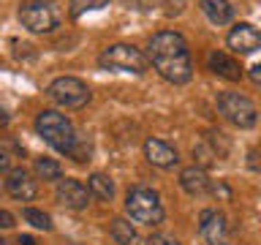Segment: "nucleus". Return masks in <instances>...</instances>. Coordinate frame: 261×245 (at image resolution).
I'll return each instance as SVG.
<instances>
[{
  "mask_svg": "<svg viewBox=\"0 0 261 245\" xmlns=\"http://www.w3.org/2000/svg\"><path fill=\"white\" fill-rule=\"evenodd\" d=\"M147 57L155 65V71L171 85H185L193 77L191 49H188V41L177 30L155 33L150 44H147Z\"/></svg>",
  "mask_w": 261,
  "mask_h": 245,
  "instance_id": "1",
  "label": "nucleus"
},
{
  "mask_svg": "<svg viewBox=\"0 0 261 245\" xmlns=\"http://www.w3.org/2000/svg\"><path fill=\"white\" fill-rule=\"evenodd\" d=\"M36 131H38V136L44 139L49 147H55L57 153L68 155V158H71V153L76 150V144H79V139H82L76 134V128H73V122L65 117V114L55 112V109L38 112Z\"/></svg>",
  "mask_w": 261,
  "mask_h": 245,
  "instance_id": "2",
  "label": "nucleus"
},
{
  "mask_svg": "<svg viewBox=\"0 0 261 245\" xmlns=\"http://www.w3.org/2000/svg\"><path fill=\"white\" fill-rule=\"evenodd\" d=\"M125 212L134 224H142V226H158L166 218L158 191H152L147 185H136L125 193Z\"/></svg>",
  "mask_w": 261,
  "mask_h": 245,
  "instance_id": "3",
  "label": "nucleus"
},
{
  "mask_svg": "<svg viewBox=\"0 0 261 245\" xmlns=\"http://www.w3.org/2000/svg\"><path fill=\"white\" fill-rule=\"evenodd\" d=\"M98 65L106 71H122V74H144L150 68V57L134 44H112L98 55Z\"/></svg>",
  "mask_w": 261,
  "mask_h": 245,
  "instance_id": "4",
  "label": "nucleus"
},
{
  "mask_svg": "<svg viewBox=\"0 0 261 245\" xmlns=\"http://www.w3.org/2000/svg\"><path fill=\"white\" fill-rule=\"evenodd\" d=\"M19 22L30 33H52L60 28V8L52 0H24L19 6Z\"/></svg>",
  "mask_w": 261,
  "mask_h": 245,
  "instance_id": "5",
  "label": "nucleus"
},
{
  "mask_svg": "<svg viewBox=\"0 0 261 245\" xmlns=\"http://www.w3.org/2000/svg\"><path fill=\"white\" fill-rule=\"evenodd\" d=\"M49 101L57 104L60 109H82V106L90 104V87L76 77H57L49 82L46 87Z\"/></svg>",
  "mask_w": 261,
  "mask_h": 245,
  "instance_id": "6",
  "label": "nucleus"
},
{
  "mask_svg": "<svg viewBox=\"0 0 261 245\" xmlns=\"http://www.w3.org/2000/svg\"><path fill=\"white\" fill-rule=\"evenodd\" d=\"M218 112L237 128H253L258 122L256 104L242 93H220L218 95Z\"/></svg>",
  "mask_w": 261,
  "mask_h": 245,
  "instance_id": "7",
  "label": "nucleus"
},
{
  "mask_svg": "<svg viewBox=\"0 0 261 245\" xmlns=\"http://www.w3.org/2000/svg\"><path fill=\"white\" fill-rule=\"evenodd\" d=\"M226 44L237 55H253L261 49V30L250 22H237L231 28V33L226 36Z\"/></svg>",
  "mask_w": 261,
  "mask_h": 245,
  "instance_id": "8",
  "label": "nucleus"
},
{
  "mask_svg": "<svg viewBox=\"0 0 261 245\" xmlns=\"http://www.w3.org/2000/svg\"><path fill=\"white\" fill-rule=\"evenodd\" d=\"M199 232L207 245H228V220L218 210H201Z\"/></svg>",
  "mask_w": 261,
  "mask_h": 245,
  "instance_id": "9",
  "label": "nucleus"
},
{
  "mask_svg": "<svg viewBox=\"0 0 261 245\" xmlns=\"http://www.w3.org/2000/svg\"><path fill=\"white\" fill-rule=\"evenodd\" d=\"M55 196L63 207L68 210H85L90 204V191L82 180H73V177H63L57 180V188H55Z\"/></svg>",
  "mask_w": 261,
  "mask_h": 245,
  "instance_id": "10",
  "label": "nucleus"
},
{
  "mask_svg": "<svg viewBox=\"0 0 261 245\" xmlns=\"http://www.w3.org/2000/svg\"><path fill=\"white\" fill-rule=\"evenodd\" d=\"M6 191L16 202H33L38 196V183L33 180L28 169L16 166V169H8V175H6Z\"/></svg>",
  "mask_w": 261,
  "mask_h": 245,
  "instance_id": "11",
  "label": "nucleus"
},
{
  "mask_svg": "<svg viewBox=\"0 0 261 245\" xmlns=\"http://www.w3.org/2000/svg\"><path fill=\"white\" fill-rule=\"evenodd\" d=\"M144 155H147V161H150L152 166H158V169H174L179 163L177 147H171L169 142H163V139H147L144 142Z\"/></svg>",
  "mask_w": 261,
  "mask_h": 245,
  "instance_id": "12",
  "label": "nucleus"
},
{
  "mask_svg": "<svg viewBox=\"0 0 261 245\" xmlns=\"http://www.w3.org/2000/svg\"><path fill=\"white\" fill-rule=\"evenodd\" d=\"M207 65L215 77L228 79V82H240L245 77V68L240 65V60H234V57L226 55V52H218V49L207 55Z\"/></svg>",
  "mask_w": 261,
  "mask_h": 245,
  "instance_id": "13",
  "label": "nucleus"
},
{
  "mask_svg": "<svg viewBox=\"0 0 261 245\" xmlns=\"http://www.w3.org/2000/svg\"><path fill=\"white\" fill-rule=\"evenodd\" d=\"M179 185H182L185 193L191 196H204L212 191V183H210V175L204 172V166L193 163V166H185L179 172Z\"/></svg>",
  "mask_w": 261,
  "mask_h": 245,
  "instance_id": "14",
  "label": "nucleus"
},
{
  "mask_svg": "<svg viewBox=\"0 0 261 245\" xmlns=\"http://www.w3.org/2000/svg\"><path fill=\"white\" fill-rule=\"evenodd\" d=\"M199 8L212 24H218V28L234 19V6L228 3V0H199Z\"/></svg>",
  "mask_w": 261,
  "mask_h": 245,
  "instance_id": "15",
  "label": "nucleus"
},
{
  "mask_svg": "<svg viewBox=\"0 0 261 245\" xmlns=\"http://www.w3.org/2000/svg\"><path fill=\"white\" fill-rule=\"evenodd\" d=\"M87 191H90V196H95V199H101V202H112L117 188H114V180L109 175L95 172V175H90V180H87Z\"/></svg>",
  "mask_w": 261,
  "mask_h": 245,
  "instance_id": "16",
  "label": "nucleus"
},
{
  "mask_svg": "<svg viewBox=\"0 0 261 245\" xmlns=\"http://www.w3.org/2000/svg\"><path fill=\"white\" fill-rule=\"evenodd\" d=\"M109 232H112V237H114V242H117V245H139V242H142V240H139L136 226L130 224V220H125V218H112Z\"/></svg>",
  "mask_w": 261,
  "mask_h": 245,
  "instance_id": "17",
  "label": "nucleus"
},
{
  "mask_svg": "<svg viewBox=\"0 0 261 245\" xmlns=\"http://www.w3.org/2000/svg\"><path fill=\"white\" fill-rule=\"evenodd\" d=\"M36 175L41 180H63V166L55 158L41 155V158H36Z\"/></svg>",
  "mask_w": 261,
  "mask_h": 245,
  "instance_id": "18",
  "label": "nucleus"
},
{
  "mask_svg": "<svg viewBox=\"0 0 261 245\" xmlns=\"http://www.w3.org/2000/svg\"><path fill=\"white\" fill-rule=\"evenodd\" d=\"M22 218L28 220V224H30L33 229H44V232H52V218H49L44 210L24 207V210H22Z\"/></svg>",
  "mask_w": 261,
  "mask_h": 245,
  "instance_id": "19",
  "label": "nucleus"
},
{
  "mask_svg": "<svg viewBox=\"0 0 261 245\" xmlns=\"http://www.w3.org/2000/svg\"><path fill=\"white\" fill-rule=\"evenodd\" d=\"M103 6H109V0H71V3H68V11H71L73 19H79L82 14L98 11V8H103Z\"/></svg>",
  "mask_w": 261,
  "mask_h": 245,
  "instance_id": "20",
  "label": "nucleus"
},
{
  "mask_svg": "<svg viewBox=\"0 0 261 245\" xmlns=\"http://www.w3.org/2000/svg\"><path fill=\"white\" fill-rule=\"evenodd\" d=\"M125 8H134V11H152L158 0H120Z\"/></svg>",
  "mask_w": 261,
  "mask_h": 245,
  "instance_id": "21",
  "label": "nucleus"
},
{
  "mask_svg": "<svg viewBox=\"0 0 261 245\" xmlns=\"http://www.w3.org/2000/svg\"><path fill=\"white\" fill-rule=\"evenodd\" d=\"M248 169L250 172H261V147L248 150Z\"/></svg>",
  "mask_w": 261,
  "mask_h": 245,
  "instance_id": "22",
  "label": "nucleus"
},
{
  "mask_svg": "<svg viewBox=\"0 0 261 245\" xmlns=\"http://www.w3.org/2000/svg\"><path fill=\"white\" fill-rule=\"evenodd\" d=\"M147 245H179V242L169 234H152L150 240H147Z\"/></svg>",
  "mask_w": 261,
  "mask_h": 245,
  "instance_id": "23",
  "label": "nucleus"
},
{
  "mask_svg": "<svg viewBox=\"0 0 261 245\" xmlns=\"http://www.w3.org/2000/svg\"><path fill=\"white\" fill-rule=\"evenodd\" d=\"M0 229H14V215L8 210H0Z\"/></svg>",
  "mask_w": 261,
  "mask_h": 245,
  "instance_id": "24",
  "label": "nucleus"
},
{
  "mask_svg": "<svg viewBox=\"0 0 261 245\" xmlns=\"http://www.w3.org/2000/svg\"><path fill=\"white\" fill-rule=\"evenodd\" d=\"M250 79L256 82V85H261V60H256L250 65Z\"/></svg>",
  "mask_w": 261,
  "mask_h": 245,
  "instance_id": "25",
  "label": "nucleus"
},
{
  "mask_svg": "<svg viewBox=\"0 0 261 245\" xmlns=\"http://www.w3.org/2000/svg\"><path fill=\"white\" fill-rule=\"evenodd\" d=\"M6 169H8V153L0 150V172H6Z\"/></svg>",
  "mask_w": 261,
  "mask_h": 245,
  "instance_id": "26",
  "label": "nucleus"
},
{
  "mask_svg": "<svg viewBox=\"0 0 261 245\" xmlns=\"http://www.w3.org/2000/svg\"><path fill=\"white\" fill-rule=\"evenodd\" d=\"M19 245H36V240L30 234H19Z\"/></svg>",
  "mask_w": 261,
  "mask_h": 245,
  "instance_id": "27",
  "label": "nucleus"
},
{
  "mask_svg": "<svg viewBox=\"0 0 261 245\" xmlns=\"http://www.w3.org/2000/svg\"><path fill=\"white\" fill-rule=\"evenodd\" d=\"M0 245H6V240H3V237H0Z\"/></svg>",
  "mask_w": 261,
  "mask_h": 245,
  "instance_id": "28",
  "label": "nucleus"
}]
</instances>
